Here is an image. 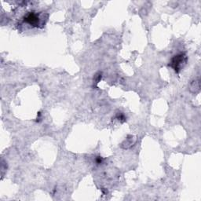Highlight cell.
I'll use <instances>...</instances> for the list:
<instances>
[{
    "instance_id": "cell-5",
    "label": "cell",
    "mask_w": 201,
    "mask_h": 201,
    "mask_svg": "<svg viewBox=\"0 0 201 201\" xmlns=\"http://www.w3.org/2000/svg\"><path fill=\"white\" fill-rule=\"evenodd\" d=\"M116 118L119 120H120V121H122V122H125L126 121V118H125V116H124V115L123 113H118L117 116H116Z\"/></svg>"
},
{
    "instance_id": "cell-4",
    "label": "cell",
    "mask_w": 201,
    "mask_h": 201,
    "mask_svg": "<svg viewBox=\"0 0 201 201\" xmlns=\"http://www.w3.org/2000/svg\"><path fill=\"white\" fill-rule=\"evenodd\" d=\"M135 142V139L132 136H128L127 138H126L125 141H123L122 143V148L123 149H128L131 146H133V144Z\"/></svg>"
},
{
    "instance_id": "cell-1",
    "label": "cell",
    "mask_w": 201,
    "mask_h": 201,
    "mask_svg": "<svg viewBox=\"0 0 201 201\" xmlns=\"http://www.w3.org/2000/svg\"><path fill=\"white\" fill-rule=\"evenodd\" d=\"M187 62V56L185 53H180L176 54L171 58L169 62V66L171 67L175 72L179 73V72L184 67Z\"/></svg>"
},
{
    "instance_id": "cell-2",
    "label": "cell",
    "mask_w": 201,
    "mask_h": 201,
    "mask_svg": "<svg viewBox=\"0 0 201 201\" xmlns=\"http://www.w3.org/2000/svg\"><path fill=\"white\" fill-rule=\"evenodd\" d=\"M24 21L32 27H39L40 24V18L38 13L35 12H29L24 17Z\"/></svg>"
},
{
    "instance_id": "cell-6",
    "label": "cell",
    "mask_w": 201,
    "mask_h": 201,
    "mask_svg": "<svg viewBox=\"0 0 201 201\" xmlns=\"http://www.w3.org/2000/svg\"><path fill=\"white\" fill-rule=\"evenodd\" d=\"M103 161V159L102 157H101V156H98L96 158V163H98V164H100V163H101Z\"/></svg>"
},
{
    "instance_id": "cell-3",
    "label": "cell",
    "mask_w": 201,
    "mask_h": 201,
    "mask_svg": "<svg viewBox=\"0 0 201 201\" xmlns=\"http://www.w3.org/2000/svg\"><path fill=\"white\" fill-rule=\"evenodd\" d=\"M200 86L199 80H193L189 84V90L193 93L198 92L200 90Z\"/></svg>"
}]
</instances>
